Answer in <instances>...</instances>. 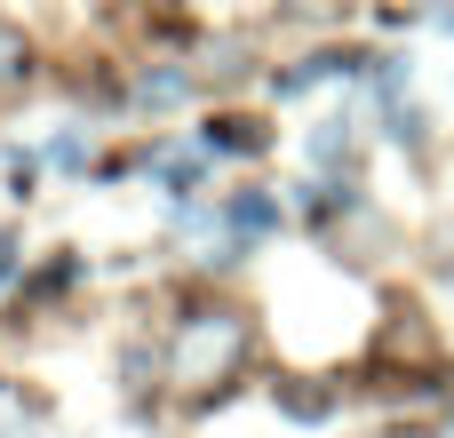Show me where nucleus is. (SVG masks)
Instances as JSON below:
<instances>
[{
  "label": "nucleus",
  "instance_id": "nucleus-2",
  "mask_svg": "<svg viewBox=\"0 0 454 438\" xmlns=\"http://www.w3.org/2000/svg\"><path fill=\"white\" fill-rule=\"evenodd\" d=\"M24 72H32V40H24V32L0 16V88H16Z\"/></svg>",
  "mask_w": 454,
  "mask_h": 438
},
{
  "label": "nucleus",
  "instance_id": "nucleus-1",
  "mask_svg": "<svg viewBox=\"0 0 454 438\" xmlns=\"http://www.w3.org/2000/svg\"><path fill=\"white\" fill-rule=\"evenodd\" d=\"M239 359H247V319L239 311H200V319H184V335L168 351V375H176V391H215V383H231Z\"/></svg>",
  "mask_w": 454,
  "mask_h": 438
},
{
  "label": "nucleus",
  "instance_id": "nucleus-4",
  "mask_svg": "<svg viewBox=\"0 0 454 438\" xmlns=\"http://www.w3.org/2000/svg\"><path fill=\"white\" fill-rule=\"evenodd\" d=\"M287 415H295V423H319V415H327V391H287Z\"/></svg>",
  "mask_w": 454,
  "mask_h": 438
},
{
  "label": "nucleus",
  "instance_id": "nucleus-3",
  "mask_svg": "<svg viewBox=\"0 0 454 438\" xmlns=\"http://www.w3.org/2000/svg\"><path fill=\"white\" fill-rule=\"evenodd\" d=\"M231 223H239V231H271V223H279V207L247 192V199H231Z\"/></svg>",
  "mask_w": 454,
  "mask_h": 438
}]
</instances>
